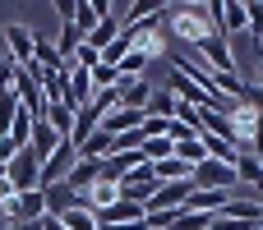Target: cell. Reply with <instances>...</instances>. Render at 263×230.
Masks as SVG:
<instances>
[{
    "label": "cell",
    "mask_w": 263,
    "mask_h": 230,
    "mask_svg": "<svg viewBox=\"0 0 263 230\" xmlns=\"http://www.w3.org/2000/svg\"><path fill=\"white\" fill-rule=\"evenodd\" d=\"M116 37H120V18H102V23H97V28H92V32L83 37V41H88L92 51H106V46H111Z\"/></svg>",
    "instance_id": "obj_21"
},
{
    "label": "cell",
    "mask_w": 263,
    "mask_h": 230,
    "mask_svg": "<svg viewBox=\"0 0 263 230\" xmlns=\"http://www.w3.org/2000/svg\"><path fill=\"white\" fill-rule=\"evenodd\" d=\"M0 230H9V221H0Z\"/></svg>",
    "instance_id": "obj_34"
},
{
    "label": "cell",
    "mask_w": 263,
    "mask_h": 230,
    "mask_svg": "<svg viewBox=\"0 0 263 230\" xmlns=\"http://www.w3.org/2000/svg\"><path fill=\"white\" fill-rule=\"evenodd\" d=\"M245 28H250V14H245V5H236V0H222L217 37H222V41H231V32H245Z\"/></svg>",
    "instance_id": "obj_11"
},
{
    "label": "cell",
    "mask_w": 263,
    "mask_h": 230,
    "mask_svg": "<svg viewBox=\"0 0 263 230\" xmlns=\"http://www.w3.org/2000/svg\"><path fill=\"white\" fill-rule=\"evenodd\" d=\"M9 88H14V65L0 55V92H9Z\"/></svg>",
    "instance_id": "obj_29"
},
{
    "label": "cell",
    "mask_w": 263,
    "mask_h": 230,
    "mask_svg": "<svg viewBox=\"0 0 263 230\" xmlns=\"http://www.w3.org/2000/svg\"><path fill=\"white\" fill-rule=\"evenodd\" d=\"M42 198H46V217H65L69 207H79V194H74L65 180H60V184H46Z\"/></svg>",
    "instance_id": "obj_12"
},
{
    "label": "cell",
    "mask_w": 263,
    "mask_h": 230,
    "mask_svg": "<svg viewBox=\"0 0 263 230\" xmlns=\"http://www.w3.org/2000/svg\"><path fill=\"white\" fill-rule=\"evenodd\" d=\"M176 157L194 171V166L203 161V143H199V134H194V138H180V143H176Z\"/></svg>",
    "instance_id": "obj_23"
},
{
    "label": "cell",
    "mask_w": 263,
    "mask_h": 230,
    "mask_svg": "<svg viewBox=\"0 0 263 230\" xmlns=\"http://www.w3.org/2000/svg\"><path fill=\"white\" fill-rule=\"evenodd\" d=\"M74 161H79V152H74V143L65 138V143H60V148L42 161V189H46V184H60V180L74 171Z\"/></svg>",
    "instance_id": "obj_6"
},
{
    "label": "cell",
    "mask_w": 263,
    "mask_h": 230,
    "mask_svg": "<svg viewBox=\"0 0 263 230\" xmlns=\"http://www.w3.org/2000/svg\"><path fill=\"white\" fill-rule=\"evenodd\" d=\"M190 184H194V189H227V194H236L240 180H236V166H227V161H208V157H203V161L190 171Z\"/></svg>",
    "instance_id": "obj_3"
},
{
    "label": "cell",
    "mask_w": 263,
    "mask_h": 230,
    "mask_svg": "<svg viewBox=\"0 0 263 230\" xmlns=\"http://www.w3.org/2000/svg\"><path fill=\"white\" fill-rule=\"evenodd\" d=\"M5 180L14 184V194H28V189H42V161L32 148H18L9 161H5Z\"/></svg>",
    "instance_id": "obj_2"
},
{
    "label": "cell",
    "mask_w": 263,
    "mask_h": 230,
    "mask_svg": "<svg viewBox=\"0 0 263 230\" xmlns=\"http://www.w3.org/2000/svg\"><path fill=\"white\" fill-rule=\"evenodd\" d=\"M97 230H148V221H125V226H97Z\"/></svg>",
    "instance_id": "obj_30"
},
{
    "label": "cell",
    "mask_w": 263,
    "mask_h": 230,
    "mask_svg": "<svg viewBox=\"0 0 263 230\" xmlns=\"http://www.w3.org/2000/svg\"><path fill=\"white\" fill-rule=\"evenodd\" d=\"M171 32H176L185 46L208 41V37H213V28H208V9H203V5H176V9H171Z\"/></svg>",
    "instance_id": "obj_1"
},
{
    "label": "cell",
    "mask_w": 263,
    "mask_h": 230,
    "mask_svg": "<svg viewBox=\"0 0 263 230\" xmlns=\"http://www.w3.org/2000/svg\"><path fill=\"white\" fill-rule=\"evenodd\" d=\"M9 230H42V221H14Z\"/></svg>",
    "instance_id": "obj_32"
},
{
    "label": "cell",
    "mask_w": 263,
    "mask_h": 230,
    "mask_svg": "<svg viewBox=\"0 0 263 230\" xmlns=\"http://www.w3.org/2000/svg\"><path fill=\"white\" fill-rule=\"evenodd\" d=\"M259 46H263V41H259Z\"/></svg>",
    "instance_id": "obj_35"
},
{
    "label": "cell",
    "mask_w": 263,
    "mask_h": 230,
    "mask_svg": "<svg viewBox=\"0 0 263 230\" xmlns=\"http://www.w3.org/2000/svg\"><path fill=\"white\" fill-rule=\"evenodd\" d=\"M42 230H65V221L60 217H42Z\"/></svg>",
    "instance_id": "obj_31"
},
{
    "label": "cell",
    "mask_w": 263,
    "mask_h": 230,
    "mask_svg": "<svg viewBox=\"0 0 263 230\" xmlns=\"http://www.w3.org/2000/svg\"><path fill=\"white\" fill-rule=\"evenodd\" d=\"M97 23H102V18H97V9H92L88 0H83V5H74V28H79L83 37H88V32H92Z\"/></svg>",
    "instance_id": "obj_25"
},
{
    "label": "cell",
    "mask_w": 263,
    "mask_h": 230,
    "mask_svg": "<svg viewBox=\"0 0 263 230\" xmlns=\"http://www.w3.org/2000/svg\"><path fill=\"white\" fill-rule=\"evenodd\" d=\"M5 60L9 65H18V69H28L32 65V28L28 23H5Z\"/></svg>",
    "instance_id": "obj_4"
},
{
    "label": "cell",
    "mask_w": 263,
    "mask_h": 230,
    "mask_svg": "<svg viewBox=\"0 0 263 230\" xmlns=\"http://www.w3.org/2000/svg\"><path fill=\"white\" fill-rule=\"evenodd\" d=\"M236 194H227V189H190V203H185V212H203V217H217L227 203H231Z\"/></svg>",
    "instance_id": "obj_8"
},
{
    "label": "cell",
    "mask_w": 263,
    "mask_h": 230,
    "mask_svg": "<svg viewBox=\"0 0 263 230\" xmlns=\"http://www.w3.org/2000/svg\"><path fill=\"white\" fill-rule=\"evenodd\" d=\"M60 221H65V230H97V221H92V212H88V207H69Z\"/></svg>",
    "instance_id": "obj_24"
},
{
    "label": "cell",
    "mask_w": 263,
    "mask_h": 230,
    "mask_svg": "<svg viewBox=\"0 0 263 230\" xmlns=\"http://www.w3.org/2000/svg\"><path fill=\"white\" fill-rule=\"evenodd\" d=\"M190 189H194L190 180H180V184H157L153 198L143 203V217H148V212H180V207L190 203Z\"/></svg>",
    "instance_id": "obj_5"
},
{
    "label": "cell",
    "mask_w": 263,
    "mask_h": 230,
    "mask_svg": "<svg viewBox=\"0 0 263 230\" xmlns=\"http://www.w3.org/2000/svg\"><path fill=\"white\" fill-rule=\"evenodd\" d=\"M88 78H92V88H97V92H106V88H116V83H120V69L97 65V69H88Z\"/></svg>",
    "instance_id": "obj_26"
},
{
    "label": "cell",
    "mask_w": 263,
    "mask_h": 230,
    "mask_svg": "<svg viewBox=\"0 0 263 230\" xmlns=\"http://www.w3.org/2000/svg\"><path fill=\"white\" fill-rule=\"evenodd\" d=\"M176 97H171V88H153V101H148V111L143 115H153V120H176Z\"/></svg>",
    "instance_id": "obj_19"
},
{
    "label": "cell",
    "mask_w": 263,
    "mask_h": 230,
    "mask_svg": "<svg viewBox=\"0 0 263 230\" xmlns=\"http://www.w3.org/2000/svg\"><path fill=\"white\" fill-rule=\"evenodd\" d=\"M153 180H157V184H180V180H190V166H185L180 157H166V161L153 166Z\"/></svg>",
    "instance_id": "obj_20"
},
{
    "label": "cell",
    "mask_w": 263,
    "mask_h": 230,
    "mask_svg": "<svg viewBox=\"0 0 263 230\" xmlns=\"http://www.w3.org/2000/svg\"><path fill=\"white\" fill-rule=\"evenodd\" d=\"M92 180H102V161H88V157H79V161H74V171L65 175V184H69L74 194H83Z\"/></svg>",
    "instance_id": "obj_14"
},
{
    "label": "cell",
    "mask_w": 263,
    "mask_h": 230,
    "mask_svg": "<svg viewBox=\"0 0 263 230\" xmlns=\"http://www.w3.org/2000/svg\"><path fill=\"white\" fill-rule=\"evenodd\" d=\"M92 97H97V88H92L88 69H79V65H74V69H69V78H65V106H69V111H83Z\"/></svg>",
    "instance_id": "obj_7"
},
{
    "label": "cell",
    "mask_w": 263,
    "mask_h": 230,
    "mask_svg": "<svg viewBox=\"0 0 263 230\" xmlns=\"http://www.w3.org/2000/svg\"><path fill=\"white\" fill-rule=\"evenodd\" d=\"M42 120L51 124V134H55V138H69V134H74V111H69L65 101H51Z\"/></svg>",
    "instance_id": "obj_15"
},
{
    "label": "cell",
    "mask_w": 263,
    "mask_h": 230,
    "mask_svg": "<svg viewBox=\"0 0 263 230\" xmlns=\"http://www.w3.org/2000/svg\"><path fill=\"white\" fill-rule=\"evenodd\" d=\"M176 230H213V217H203V212H185V207H180Z\"/></svg>",
    "instance_id": "obj_27"
},
{
    "label": "cell",
    "mask_w": 263,
    "mask_h": 230,
    "mask_svg": "<svg viewBox=\"0 0 263 230\" xmlns=\"http://www.w3.org/2000/svg\"><path fill=\"white\" fill-rule=\"evenodd\" d=\"M236 180L254 184V189L263 194V161L254 157V152H240V157H236Z\"/></svg>",
    "instance_id": "obj_18"
},
{
    "label": "cell",
    "mask_w": 263,
    "mask_h": 230,
    "mask_svg": "<svg viewBox=\"0 0 263 230\" xmlns=\"http://www.w3.org/2000/svg\"><path fill=\"white\" fill-rule=\"evenodd\" d=\"M120 106L125 111H148V101H153V83L148 78H120Z\"/></svg>",
    "instance_id": "obj_10"
},
{
    "label": "cell",
    "mask_w": 263,
    "mask_h": 230,
    "mask_svg": "<svg viewBox=\"0 0 263 230\" xmlns=\"http://www.w3.org/2000/svg\"><path fill=\"white\" fill-rule=\"evenodd\" d=\"M111 152H116V138L106 129H97V134H88V143H79V157H88V161H106Z\"/></svg>",
    "instance_id": "obj_16"
},
{
    "label": "cell",
    "mask_w": 263,
    "mask_h": 230,
    "mask_svg": "<svg viewBox=\"0 0 263 230\" xmlns=\"http://www.w3.org/2000/svg\"><path fill=\"white\" fill-rule=\"evenodd\" d=\"M83 46V32L74 28V23H60V37H55V51H60V60H74V51Z\"/></svg>",
    "instance_id": "obj_22"
},
{
    "label": "cell",
    "mask_w": 263,
    "mask_h": 230,
    "mask_svg": "<svg viewBox=\"0 0 263 230\" xmlns=\"http://www.w3.org/2000/svg\"><path fill=\"white\" fill-rule=\"evenodd\" d=\"M171 69H176V74H185L194 88H203V92H217V88H213V69H208L203 60H194V55H171Z\"/></svg>",
    "instance_id": "obj_9"
},
{
    "label": "cell",
    "mask_w": 263,
    "mask_h": 230,
    "mask_svg": "<svg viewBox=\"0 0 263 230\" xmlns=\"http://www.w3.org/2000/svg\"><path fill=\"white\" fill-rule=\"evenodd\" d=\"M245 14H250V28H245V32H254V37L263 41V0H254V5H245Z\"/></svg>",
    "instance_id": "obj_28"
},
{
    "label": "cell",
    "mask_w": 263,
    "mask_h": 230,
    "mask_svg": "<svg viewBox=\"0 0 263 230\" xmlns=\"http://www.w3.org/2000/svg\"><path fill=\"white\" fill-rule=\"evenodd\" d=\"M60 143H65V138H55L46 120H37V124H32V143H28V148L37 152V161H46V157H51V152H55Z\"/></svg>",
    "instance_id": "obj_17"
},
{
    "label": "cell",
    "mask_w": 263,
    "mask_h": 230,
    "mask_svg": "<svg viewBox=\"0 0 263 230\" xmlns=\"http://www.w3.org/2000/svg\"><path fill=\"white\" fill-rule=\"evenodd\" d=\"M254 88H263V69H259V83H254Z\"/></svg>",
    "instance_id": "obj_33"
},
{
    "label": "cell",
    "mask_w": 263,
    "mask_h": 230,
    "mask_svg": "<svg viewBox=\"0 0 263 230\" xmlns=\"http://www.w3.org/2000/svg\"><path fill=\"white\" fill-rule=\"evenodd\" d=\"M92 221H97V226H125V221H143V203H129V198H120L116 207L97 212Z\"/></svg>",
    "instance_id": "obj_13"
}]
</instances>
